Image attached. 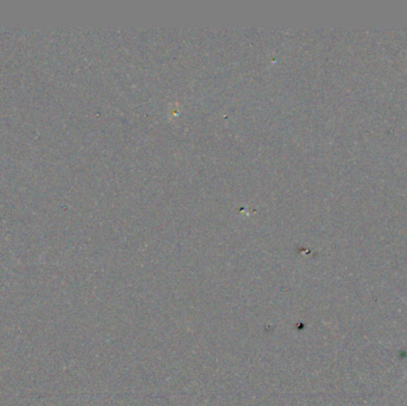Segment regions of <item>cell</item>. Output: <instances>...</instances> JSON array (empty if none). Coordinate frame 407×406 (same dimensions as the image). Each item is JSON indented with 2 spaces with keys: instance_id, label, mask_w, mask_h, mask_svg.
I'll list each match as a JSON object with an SVG mask.
<instances>
[{
  "instance_id": "obj_1",
  "label": "cell",
  "mask_w": 407,
  "mask_h": 406,
  "mask_svg": "<svg viewBox=\"0 0 407 406\" xmlns=\"http://www.w3.org/2000/svg\"><path fill=\"white\" fill-rule=\"evenodd\" d=\"M404 302H405V304H406L407 305V300H405V299H404Z\"/></svg>"
},
{
  "instance_id": "obj_2",
  "label": "cell",
  "mask_w": 407,
  "mask_h": 406,
  "mask_svg": "<svg viewBox=\"0 0 407 406\" xmlns=\"http://www.w3.org/2000/svg\"><path fill=\"white\" fill-rule=\"evenodd\" d=\"M406 377H407V373H406ZM406 377H405V378H406Z\"/></svg>"
}]
</instances>
